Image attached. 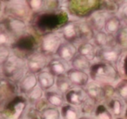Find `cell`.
Listing matches in <instances>:
<instances>
[{
  "label": "cell",
  "instance_id": "obj_1",
  "mask_svg": "<svg viewBox=\"0 0 127 119\" xmlns=\"http://www.w3.org/2000/svg\"><path fill=\"white\" fill-rule=\"evenodd\" d=\"M95 76L97 80L103 82H112L117 78V72L111 66L107 64L98 65L96 69Z\"/></svg>",
  "mask_w": 127,
  "mask_h": 119
},
{
  "label": "cell",
  "instance_id": "obj_2",
  "mask_svg": "<svg viewBox=\"0 0 127 119\" xmlns=\"http://www.w3.org/2000/svg\"><path fill=\"white\" fill-rule=\"evenodd\" d=\"M61 45V39L57 34H49L43 41V47L47 52H55Z\"/></svg>",
  "mask_w": 127,
  "mask_h": 119
},
{
  "label": "cell",
  "instance_id": "obj_3",
  "mask_svg": "<svg viewBox=\"0 0 127 119\" xmlns=\"http://www.w3.org/2000/svg\"><path fill=\"white\" fill-rule=\"evenodd\" d=\"M68 79L72 83L78 84V85H83L87 82L88 77H87L86 74L84 73L83 71L74 69L68 72Z\"/></svg>",
  "mask_w": 127,
  "mask_h": 119
},
{
  "label": "cell",
  "instance_id": "obj_4",
  "mask_svg": "<svg viewBox=\"0 0 127 119\" xmlns=\"http://www.w3.org/2000/svg\"><path fill=\"white\" fill-rule=\"evenodd\" d=\"M75 53H76V48L74 46L71 44H64L60 45L59 49H58V54L59 57L64 61H70L73 58Z\"/></svg>",
  "mask_w": 127,
  "mask_h": 119
},
{
  "label": "cell",
  "instance_id": "obj_5",
  "mask_svg": "<svg viewBox=\"0 0 127 119\" xmlns=\"http://www.w3.org/2000/svg\"><path fill=\"white\" fill-rule=\"evenodd\" d=\"M85 98V93L84 91H82L81 89H74L72 90H71L67 95V100L68 102L74 105H78L80 103H82L84 102Z\"/></svg>",
  "mask_w": 127,
  "mask_h": 119
},
{
  "label": "cell",
  "instance_id": "obj_6",
  "mask_svg": "<svg viewBox=\"0 0 127 119\" xmlns=\"http://www.w3.org/2000/svg\"><path fill=\"white\" fill-rule=\"evenodd\" d=\"M45 58L43 55H34L29 61V68L32 70H38L40 68H44V65H45Z\"/></svg>",
  "mask_w": 127,
  "mask_h": 119
},
{
  "label": "cell",
  "instance_id": "obj_7",
  "mask_svg": "<svg viewBox=\"0 0 127 119\" xmlns=\"http://www.w3.org/2000/svg\"><path fill=\"white\" fill-rule=\"evenodd\" d=\"M38 81L40 86L44 89H49L54 83L53 75L49 72H42L38 75Z\"/></svg>",
  "mask_w": 127,
  "mask_h": 119
},
{
  "label": "cell",
  "instance_id": "obj_8",
  "mask_svg": "<svg viewBox=\"0 0 127 119\" xmlns=\"http://www.w3.org/2000/svg\"><path fill=\"white\" fill-rule=\"evenodd\" d=\"M80 53H81V56L85 57V59H87L88 61H92L95 58L96 52L95 48L90 43H86V44H84L80 46Z\"/></svg>",
  "mask_w": 127,
  "mask_h": 119
},
{
  "label": "cell",
  "instance_id": "obj_9",
  "mask_svg": "<svg viewBox=\"0 0 127 119\" xmlns=\"http://www.w3.org/2000/svg\"><path fill=\"white\" fill-rule=\"evenodd\" d=\"M21 68V61L16 56H11L6 61L5 69L8 73H15Z\"/></svg>",
  "mask_w": 127,
  "mask_h": 119
},
{
  "label": "cell",
  "instance_id": "obj_10",
  "mask_svg": "<svg viewBox=\"0 0 127 119\" xmlns=\"http://www.w3.org/2000/svg\"><path fill=\"white\" fill-rule=\"evenodd\" d=\"M120 25V20L117 17H111L109 19L106 20L105 23V30L109 33L116 32L118 30Z\"/></svg>",
  "mask_w": 127,
  "mask_h": 119
},
{
  "label": "cell",
  "instance_id": "obj_11",
  "mask_svg": "<svg viewBox=\"0 0 127 119\" xmlns=\"http://www.w3.org/2000/svg\"><path fill=\"white\" fill-rule=\"evenodd\" d=\"M73 65H74V67L77 69L80 70V71L87 69L89 68V66H90L89 61L83 56H78L77 58H75L74 61H73Z\"/></svg>",
  "mask_w": 127,
  "mask_h": 119
},
{
  "label": "cell",
  "instance_id": "obj_12",
  "mask_svg": "<svg viewBox=\"0 0 127 119\" xmlns=\"http://www.w3.org/2000/svg\"><path fill=\"white\" fill-rule=\"evenodd\" d=\"M22 86L25 90H31L33 89L37 86V79L34 75H31L26 76L22 82Z\"/></svg>",
  "mask_w": 127,
  "mask_h": 119
},
{
  "label": "cell",
  "instance_id": "obj_13",
  "mask_svg": "<svg viewBox=\"0 0 127 119\" xmlns=\"http://www.w3.org/2000/svg\"><path fill=\"white\" fill-rule=\"evenodd\" d=\"M10 27L11 31L14 32L15 33H21L25 31V25L23 21L18 19H11L10 22Z\"/></svg>",
  "mask_w": 127,
  "mask_h": 119
},
{
  "label": "cell",
  "instance_id": "obj_14",
  "mask_svg": "<svg viewBox=\"0 0 127 119\" xmlns=\"http://www.w3.org/2000/svg\"><path fill=\"white\" fill-rule=\"evenodd\" d=\"M51 71L56 75H63L66 70V68L62 61H53L51 63Z\"/></svg>",
  "mask_w": 127,
  "mask_h": 119
},
{
  "label": "cell",
  "instance_id": "obj_15",
  "mask_svg": "<svg viewBox=\"0 0 127 119\" xmlns=\"http://www.w3.org/2000/svg\"><path fill=\"white\" fill-rule=\"evenodd\" d=\"M88 93L92 98H99L102 96V89L99 85L96 83H91L88 86Z\"/></svg>",
  "mask_w": 127,
  "mask_h": 119
},
{
  "label": "cell",
  "instance_id": "obj_16",
  "mask_svg": "<svg viewBox=\"0 0 127 119\" xmlns=\"http://www.w3.org/2000/svg\"><path fill=\"white\" fill-rule=\"evenodd\" d=\"M71 86V82L68 79V77H63V78H58V81L57 82V87L61 92H65L69 89Z\"/></svg>",
  "mask_w": 127,
  "mask_h": 119
},
{
  "label": "cell",
  "instance_id": "obj_17",
  "mask_svg": "<svg viewBox=\"0 0 127 119\" xmlns=\"http://www.w3.org/2000/svg\"><path fill=\"white\" fill-rule=\"evenodd\" d=\"M111 108L113 113L118 116V115H120V114L122 113V111H123L124 104L120 100L115 99V100H112V102H111Z\"/></svg>",
  "mask_w": 127,
  "mask_h": 119
},
{
  "label": "cell",
  "instance_id": "obj_18",
  "mask_svg": "<svg viewBox=\"0 0 127 119\" xmlns=\"http://www.w3.org/2000/svg\"><path fill=\"white\" fill-rule=\"evenodd\" d=\"M93 23L97 29H102L106 23V18L104 15L101 14V13H97L93 17Z\"/></svg>",
  "mask_w": 127,
  "mask_h": 119
},
{
  "label": "cell",
  "instance_id": "obj_19",
  "mask_svg": "<svg viewBox=\"0 0 127 119\" xmlns=\"http://www.w3.org/2000/svg\"><path fill=\"white\" fill-rule=\"evenodd\" d=\"M102 56L104 60L108 61H115L118 60V53H117V51L115 50H105V51L103 52Z\"/></svg>",
  "mask_w": 127,
  "mask_h": 119
},
{
  "label": "cell",
  "instance_id": "obj_20",
  "mask_svg": "<svg viewBox=\"0 0 127 119\" xmlns=\"http://www.w3.org/2000/svg\"><path fill=\"white\" fill-rule=\"evenodd\" d=\"M49 96L47 95V99L51 104L54 105V106H59L62 104L63 100L59 95L57 93H49Z\"/></svg>",
  "mask_w": 127,
  "mask_h": 119
},
{
  "label": "cell",
  "instance_id": "obj_21",
  "mask_svg": "<svg viewBox=\"0 0 127 119\" xmlns=\"http://www.w3.org/2000/svg\"><path fill=\"white\" fill-rule=\"evenodd\" d=\"M77 32H78L77 27H75V25H72V24L66 25L64 29V34L65 37L69 38V39H73L77 35Z\"/></svg>",
  "mask_w": 127,
  "mask_h": 119
},
{
  "label": "cell",
  "instance_id": "obj_22",
  "mask_svg": "<svg viewBox=\"0 0 127 119\" xmlns=\"http://www.w3.org/2000/svg\"><path fill=\"white\" fill-rule=\"evenodd\" d=\"M44 119H58L59 113L55 109H47L44 112Z\"/></svg>",
  "mask_w": 127,
  "mask_h": 119
},
{
  "label": "cell",
  "instance_id": "obj_23",
  "mask_svg": "<svg viewBox=\"0 0 127 119\" xmlns=\"http://www.w3.org/2000/svg\"><path fill=\"white\" fill-rule=\"evenodd\" d=\"M96 42L99 46H104L107 44L108 42V36L105 32H97V36H96Z\"/></svg>",
  "mask_w": 127,
  "mask_h": 119
},
{
  "label": "cell",
  "instance_id": "obj_24",
  "mask_svg": "<svg viewBox=\"0 0 127 119\" xmlns=\"http://www.w3.org/2000/svg\"><path fill=\"white\" fill-rule=\"evenodd\" d=\"M118 92L122 98L127 100V82H120L118 86Z\"/></svg>",
  "mask_w": 127,
  "mask_h": 119
},
{
  "label": "cell",
  "instance_id": "obj_25",
  "mask_svg": "<svg viewBox=\"0 0 127 119\" xmlns=\"http://www.w3.org/2000/svg\"><path fill=\"white\" fill-rule=\"evenodd\" d=\"M42 95H43V91H42V89H41V87L37 85L32 89V92H31L30 97L32 98V100H37L42 96Z\"/></svg>",
  "mask_w": 127,
  "mask_h": 119
},
{
  "label": "cell",
  "instance_id": "obj_26",
  "mask_svg": "<svg viewBox=\"0 0 127 119\" xmlns=\"http://www.w3.org/2000/svg\"><path fill=\"white\" fill-rule=\"evenodd\" d=\"M67 110H65L64 117L65 119H77L78 118V112L71 107H67Z\"/></svg>",
  "mask_w": 127,
  "mask_h": 119
},
{
  "label": "cell",
  "instance_id": "obj_27",
  "mask_svg": "<svg viewBox=\"0 0 127 119\" xmlns=\"http://www.w3.org/2000/svg\"><path fill=\"white\" fill-rule=\"evenodd\" d=\"M118 41H119L120 44H122L123 46H126L127 45V27L126 28H124L123 30L119 32Z\"/></svg>",
  "mask_w": 127,
  "mask_h": 119
},
{
  "label": "cell",
  "instance_id": "obj_28",
  "mask_svg": "<svg viewBox=\"0 0 127 119\" xmlns=\"http://www.w3.org/2000/svg\"><path fill=\"white\" fill-rule=\"evenodd\" d=\"M10 40V37L5 32H0V45L8 44Z\"/></svg>",
  "mask_w": 127,
  "mask_h": 119
},
{
  "label": "cell",
  "instance_id": "obj_29",
  "mask_svg": "<svg viewBox=\"0 0 127 119\" xmlns=\"http://www.w3.org/2000/svg\"><path fill=\"white\" fill-rule=\"evenodd\" d=\"M9 55V51L6 49H0V63L6 61Z\"/></svg>",
  "mask_w": 127,
  "mask_h": 119
},
{
  "label": "cell",
  "instance_id": "obj_30",
  "mask_svg": "<svg viewBox=\"0 0 127 119\" xmlns=\"http://www.w3.org/2000/svg\"><path fill=\"white\" fill-rule=\"evenodd\" d=\"M120 18L125 23L127 24V4H125L123 8H122L121 11H120Z\"/></svg>",
  "mask_w": 127,
  "mask_h": 119
},
{
  "label": "cell",
  "instance_id": "obj_31",
  "mask_svg": "<svg viewBox=\"0 0 127 119\" xmlns=\"http://www.w3.org/2000/svg\"><path fill=\"white\" fill-rule=\"evenodd\" d=\"M99 119H111V117L110 116V114L108 112H104V113L99 114L98 116Z\"/></svg>",
  "mask_w": 127,
  "mask_h": 119
},
{
  "label": "cell",
  "instance_id": "obj_32",
  "mask_svg": "<svg viewBox=\"0 0 127 119\" xmlns=\"http://www.w3.org/2000/svg\"><path fill=\"white\" fill-rule=\"evenodd\" d=\"M31 4H32V8L37 9V8H39V6L41 5V1H32Z\"/></svg>",
  "mask_w": 127,
  "mask_h": 119
},
{
  "label": "cell",
  "instance_id": "obj_33",
  "mask_svg": "<svg viewBox=\"0 0 127 119\" xmlns=\"http://www.w3.org/2000/svg\"><path fill=\"white\" fill-rule=\"evenodd\" d=\"M125 117H126V118H127V110H126V113H125Z\"/></svg>",
  "mask_w": 127,
  "mask_h": 119
}]
</instances>
